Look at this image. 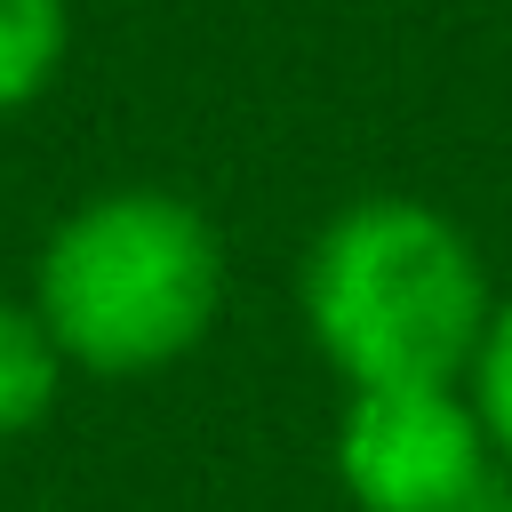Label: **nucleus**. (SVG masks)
Listing matches in <instances>:
<instances>
[{
  "mask_svg": "<svg viewBox=\"0 0 512 512\" xmlns=\"http://www.w3.org/2000/svg\"><path fill=\"white\" fill-rule=\"evenodd\" d=\"M296 304L312 352L352 392L472 376V352L496 312L472 232L416 192L344 200L304 248Z\"/></svg>",
  "mask_w": 512,
  "mask_h": 512,
  "instance_id": "f257e3e1",
  "label": "nucleus"
},
{
  "mask_svg": "<svg viewBox=\"0 0 512 512\" xmlns=\"http://www.w3.org/2000/svg\"><path fill=\"white\" fill-rule=\"evenodd\" d=\"M32 312L64 368L160 376L208 344L224 312V240L168 184H112L64 208L32 264Z\"/></svg>",
  "mask_w": 512,
  "mask_h": 512,
  "instance_id": "f03ea898",
  "label": "nucleus"
},
{
  "mask_svg": "<svg viewBox=\"0 0 512 512\" xmlns=\"http://www.w3.org/2000/svg\"><path fill=\"white\" fill-rule=\"evenodd\" d=\"M496 472V440L456 384L352 392L336 424V480L360 512H456Z\"/></svg>",
  "mask_w": 512,
  "mask_h": 512,
  "instance_id": "7ed1b4c3",
  "label": "nucleus"
},
{
  "mask_svg": "<svg viewBox=\"0 0 512 512\" xmlns=\"http://www.w3.org/2000/svg\"><path fill=\"white\" fill-rule=\"evenodd\" d=\"M56 392H64V352H56V336L40 328L32 296H24V304L0 296V448L24 440V432H40L48 408H56Z\"/></svg>",
  "mask_w": 512,
  "mask_h": 512,
  "instance_id": "20e7f679",
  "label": "nucleus"
},
{
  "mask_svg": "<svg viewBox=\"0 0 512 512\" xmlns=\"http://www.w3.org/2000/svg\"><path fill=\"white\" fill-rule=\"evenodd\" d=\"M72 56V0H0V120L32 112Z\"/></svg>",
  "mask_w": 512,
  "mask_h": 512,
  "instance_id": "39448f33",
  "label": "nucleus"
},
{
  "mask_svg": "<svg viewBox=\"0 0 512 512\" xmlns=\"http://www.w3.org/2000/svg\"><path fill=\"white\" fill-rule=\"evenodd\" d=\"M472 408H480L496 456L512 464V296H496L488 336H480V352H472Z\"/></svg>",
  "mask_w": 512,
  "mask_h": 512,
  "instance_id": "423d86ee",
  "label": "nucleus"
},
{
  "mask_svg": "<svg viewBox=\"0 0 512 512\" xmlns=\"http://www.w3.org/2000/svg\"><path fill=\"white\" fill-rule=\"evenodd\" d=\"M456 512H512V472H488V480H480Z\"/></svg>",
  "mask_w": 512,
  "mask_h": 512,
  "instance_id": "0eeeda50",
  "label": "nucleus"
}]
</instances>
